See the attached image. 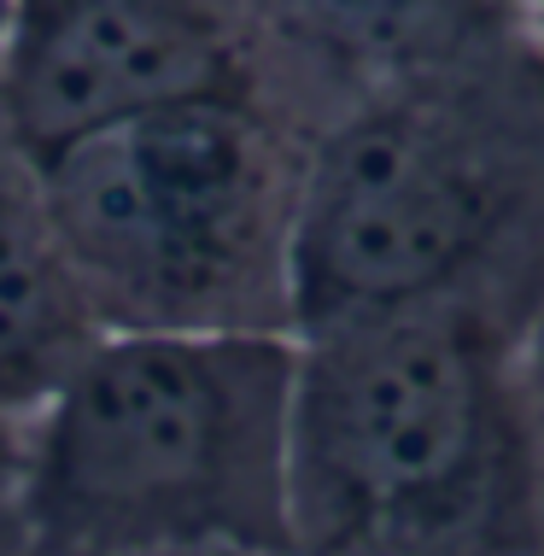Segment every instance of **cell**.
<instances>
[{
	"instance_id": "cell-9",
	"label": "cell",
	"mask_w": 544,
	"mask_h": 556,
	"mask_svg": "<svg viewBox=\"0 0 544 556\" xmlns=\"http://www.w3.org/2000/svg\"><path fill=\"white\" fill-rule=\"evenodd\" d=\"M527 375H533V404H539V428H544V311L527 334Z\"/></svg>"
},
{
	"instance_id": "cell-7",
	"label": "cell",
	"mask_w": 544,
	"mask_h": 556,
	"mask_svg": "<svg viewBox=\"0 0 544 556\" xmlns=\"http://www.w3.org/2000/svg\"><path fill=\"white\" fill-rule=\"evenodd\" d=\"M100 334L59 240L41 159L0 112V410L24 416Z\"/></svg>"
},
{
	"instance_id": "cell-2",
	"label": "cell",
	"mask_w": 544,
	"mask_h": 556,
	"mask_svg": "<svg viewBox=\"0 0 544 556\" xmlns=\"http://www.w3.org/2000/svg\"><path fill=\"white\" fill-rule=\"evenodd\" d=\"M293 334L100 328L18 416L29 556H293Z\"/></svg>"
},
{
	"instance_id": "cell-3",
	"label": "cell",
	"mask_w": 544,
	"mask_h": 556,
	"mask_svg": "<svg viewBox=\"0 0 544 556\" xmlns=\"http://www.w3.org/2000/svg\"><path fill=\"white\" fill-rule=\"evenodd\" d=\"M440 299L544 311V94L527 41L387 83L311 129L293 334Z\"/></svg>"
},
{
	"instance_id": "cell-5",
	"label": "cell",
	"mask_w": 544,
	"mask_h": 556,
	"mask_svg": "<svg viewBox=\"0 0 544 556\" xmlns=\"http://www.w3.org/2000/svg\"><path fill=\"white\" fill-rule=\"evenodd\" d=\"M252 83L264 65L240 0H0V112L36 159Z\"/></svg>"
},
{
	"instance_id": "cell-1",
	"label": "cell",
	"mask_w": 544,
	"mask_h": 556,
	"mask_svg": "<svg viewBox=\"0 0 544 556\" xmlns=\"http://www.w3.org/2000/svg\"><path fill=\"white\" fill-rule=\"evenodd\" d=\"M539 317L480 299L293 334V556H544Z\"/></svg>"
},
{
	"instance_id": "cell-11",
	"label": "cell",
	"mask_w": 544,
	"mask_h": 556,
	"mask_svg": "<svg viewBox=\"0 0 544 556\" xmlns=\"http://www.w3.org/2000/svg\"><path fill=\"white\" fill-rule=\"evenodd\" d=\"M193 556H252V551H193Z\"/></svg>"
},
{
	"instance_id": "cell-6",
	"label": "cell",
	"mask_w": 544,
	"mask_h": 556,
	"mask_svg": "<svg viewBox=\"0 0 544 556\" xmlns=\"http://www.w3.org/2000/svg\"><path fill=\"white\" fill-rule=\"evenodd\" d=\"M269 94L316 129L387 83L497 59L527 41L533 0H240Z\"/></svg>"
},
{
	"instance_id": "cell-8",
	"label": "cell",
	"mask_w": 544,
	"mask_h": 556,
	"mask_svg": "<svg viewBox=\"0 0 544 556\" xmlns=\"http://www.w3.org/2000/svg\"><path fill=\"white\" fill-rule=\"evenodd\" d=\"M0 556H29L18 516V416L0 410Z\"/></svg>"
},
{
	"instance_id": "cell-10",
	"label": "cell",
	"mask_w": 544,
	"mask_h": 556,
	"mask_svg": "<svg viewBox=\"0 0 544 556\" xmlns=\"http://www.w3.org/2000/svg\"><path fill=\"white\" fill-rule=\"evenodd\" d=\"M527 59H533V77L544 94V0H533V18H527Z\"/></svg>"
},
{
	"instance_id": "cell-4",
	"label": "cell",
	"mask_w": 544,
	"mask_h": 556,
	"mask_svg": "<svg viewBox=\"0 0 544 556\" xmlns=\"http://www.w3.org/2000/svg\"><path fill=\"white\" fill-rule=\"evenodd\" d=\"M311 124L264 83L105 124L41 159L100 328L293 334Z\"/></svg>"
}]
</instances>
